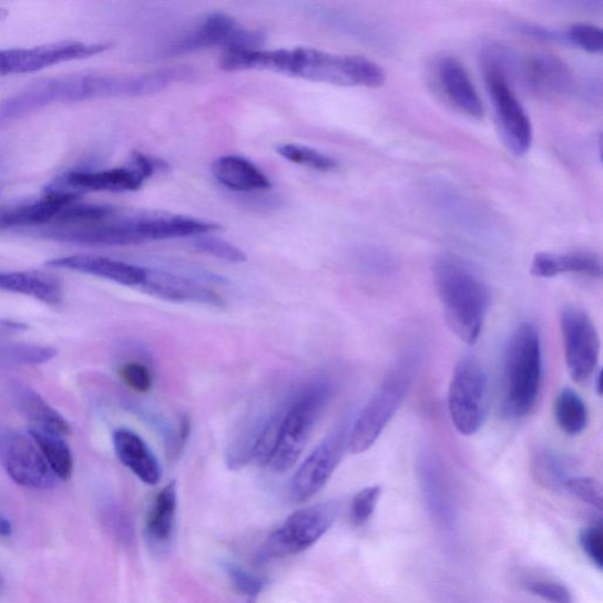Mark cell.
Listing matches in <instances>:
<instances>
[{"label":"cell","mask_w":603,"mask_h":603,"mask_svg":"<svg viewBox=\"0 0 603 603\" xmlns=\"http://www.w3.org/2000/svg\"><path fill=\"white\" fill-rule=\"evenodd\" d=\"M81 196L47 185L40 197L0 206V231L45 228L63 209Z\"/></svg>","instance_id":"cell-16"},{"label":"cell","mask_w":603,"mask_h":603,"mask_svg":"<svg viewBox=\"0 0 603 603\" xmlns=\"http://www.w3.org/2000/svg\"><path fill=\"white\" fill-rule=\"evenodd\" d=\"M382 494L380 486H370L358 492L350 507V520L355 527L365 525L372 517Z\"/></svg>","instance_id":"cell-35"},{"label":"cell","mask_w":603,"mask_h":603,"mask_svg":"<svg viewBox=\"0 0 603 603\" xmlns=\"http://www.w3.org/2000/svg\"><path fill=\"white\" fill-rule=\"evenodd\" d=\"M565 364L573 380L587 381L596 370L600 338L592 318L578 307H565L560 317Z\"/></svg>","instance_id":"cell-13"},{"label":"cell","mask_w":603,"mask_h":603,"mask_svg":"<svg viewBox=\"0 0 603 603\" xmlns=\"http://www.w3.org/2000/svg\"><path fill=\"white\" fill-rule=\"evenodd\" d=\"M12 523L4 517H0V536L10 538L12 535Z\"/></svg>","instance_id":"cell-41"},{"label":"cell","mask_w":603,"mask_h":603,"mask_svg":"<svg viewBox=\"0 0 603 603\" xmlns=\"http://www.w3.org/2000/svg\"><path fill=\"white\" fill-rule=\"evenodd\" d=\"M108 49V44L65 41L29 49L0 50V75L33 73L53 65L86 60Z\"/></svg>","instance_id":"cell-15"},{"label":"cell","mask_w":603,"mask_h":603,"mask_svg":"<svg viewBox=\"0 0 603 603\" xmlns=\"http://www.w3.org/2000/svg\"><path fill=\"white\" fill-rule=\"evenodd\" d=\"M11 394L14 406L32 423L33 429L53 437L70 436L71 427L68 421L40 394L21 384L13 386Z\"/></svg>","instance_id":"cell-21"},{"label":"cell","mask_w":603,"mask_h":603,"mask_svg":"<svg viewBox=\"0 0 603 603\" xmlns=\"http://www.w3.org/2000/svg\"><path fill=\"white\" fill-rule=\"evenodd\" d=\"M223 569L234 592L242 599L243 603H256L264 587H266V581L237 563H225Z\"/></svg>","instance_id":"cell-30"},{"label":"cell","mask_w":603,"mask_h":603,"mask_svg":"<svg viewBox=\"0 0 603 603\" xmlns=\"http://www.w3.org/2000/svg\"><path fill=\"white\" fill-rule=\"evenodd\" d=\"M439 79L449 101L469 117L481 119L484 108L464 67L456 59H444L439 64Z\"/></svg>","instance_id":"cell-22"},{"label":"cell","mask_w":603,"mask_h":603,"mask_svg":"<svg viewBox=\"0 0 603 603\" xmlns=\"http://www.w3.org/2000/svg\"><path fill=\"white\" fill-rule=\"evenodd\" d=\"M219 67L225 71L266 70L339 86L377 89L387 80L385 70L366 57L311 48L226 50L221 55Z\"/></svg>","instance_id":"cell-2"},{"label":"cell","mask_w":603,"mask_h":603,"mask_svg":"<svg viewBox=\"0 0 603 603\" xmlns=\"http://www.w3.org/2000/svg\"><path fill=\"white\" fill-rule=\"evenodd\" d=\"M487 377L482 367L466 358L451 376L448 410L452 425L464 437L474 436L486 417Z\"/></svg>","instance_id":"cell-10"},{"label":"cell","mask_w":603,"mask_h":603,"mask_svg":"<svg viewBox=\"0 0 603 603\" xmlns=\"http://www.w3.org/2000/svg\"><path fill=\"white\" fill-rule=\"evenodd\" d=\"M484 80L505 147L514 156L527 155L533 144V126L530 116L509 85L501 67L499 68L493 62L488 64Z\"/></svg>","instance_id":"cell-9"},{"label":"cell","mask_w":603,"mask_h":603,"mask_svg":"<svg viewBox=\"0 0 603 603\" xmlns=\"http://www.w3.org/2000/svg\"><path fill=\"white\" fill-rule=\"evenodd\" d=\"M559 428L569 437H578L586 429L589 410L581 396L571 388H564L558 395L554 406Z\"/></svg>","instance_id":"cell-28"},{"label":"cell","mask_w":603,"mask_h":603,"mask_svg":"<svg viewBox=\"0 0 603 603\" xmlns=\"http://www.w3.org/2000/svg\"><path fill=\"white\" fill-rule=\"evenodd\" d=\"M141 288L151 296L175 304L223 306V299L213 289L195 279L168 272L146 269Z\"/></svg>","instance_id":"cell-18"},{"label":"cell","mask_w":603,"mask_h":603,"mask_svg":"<svg viewBox=\"0 0 603 603\" xmlns=\"http://www.w3.org/2000/svg\"><path fill=\"white\" fill-rule=\"evenodd\" d=\"M348 438V426H338L313 450L290 482L289 497L293 502L304 503L324 489L344 458Z\"/></svg>","instance_id":"cell-11"},{"label":"cell","mask_w":603,"mask_h":603,"mask_svg":"<svg viewBox=\"0 0 603 603\" xmlns=\"http://www.w3.org/2000/svg\"><path fill=\"white\" fill-rule=\"evenodd\" d=\"M185 69L143 74L75 73L37 81L0 103V125L22 120L54 104L157 93L187 78Z\"/></svg>","instance_id":"cell-1"},{"label":"cell","mask_w":603,"mask_h":603,"mask_svg":"<svg viewBox=\"0 0 603 603\" xmlns=\"http://www.w3.org/2000/svg\"><path fill=\"white\" fill-rule=\"evenodd\" d=\"M531 273L541 278H553L562 274H579L600 278L602 263L600 257L592 253H539L533 258Z\"/></svg>","instance_id":"cell-25"},{"label":"cell","mask_w":603,"mask_h":603,"mask_svg":"<svg viewBox=\"0 0 603 603\" xmlns=\"http://www.w3.org/2000/svg\"><path fill=\"white\" fill-rule=\"evenodd\" d=\"M418 474L432 519L444 527H450L456 517L454 494L444 466L436 452L428 448L420 452Z\"/></svg>","instance_id":"cell-17"},{"label":"cell","mask_w":603,"mask_h":603,"mask_svg":"<svg viewBox=\"0 0 603 603\" xmlns=\"http://www.w3.org/2000/svg\"><path fill=\"white\" fill-rule=\"evenodd\" d=\"M177 504V486L176 482H172L160 490L149 509L145 536L156 549H164L173 540Z\"/></svg>","instance_id":"cell-24"},{"label":"cell","mask_w":603,"mask_h":603,"mask_svg":"<svg viewBox=\"0 0 603 603\" xmlns=\"http://www.w3.org/2000/svg\"><path fill=\"white\" fill-rule=\"evenodd\" d=\"M4 589H6V582H4V579L2 576H0V595L3 594L4 592Z\"/></svg>","instance_id":"cell-43"},{"label":"cell","mask_w":603,"mask_h":603,"mask_svg":"<svg viewBox=\"0 0 603 603\" xmlns=\"http://www.w3.org/2000/svg\"><path fill=\"white\" fill-rule=\"evenodd\" d=\"M212 173L219 184L239 193L268 191L272 183L266 174L252 161L241 156L217 159Z\"/></svg>","instance_id":"cell-23"},{"label":"cell","mask_w":603,"mask_h":603,"mask_svg":"<svg viewBox=\"0 0 603 603\" xmlns=\"http://www.w3.org/2000/svg\"><path fill=\"white\" fill-rule=\"evenodd\" d=\"M524 589L550 603H573L572 592L563 583L551 579L533 578L523 581Z\"/></svg>","instance_id":"cell-34"},{"label":"cell","mask_w":603,"mask_h":603,"mask_svg":"<svg viewBox=\"0 0 603 603\" xmlns=\"http://www.w3.org/2000/svg\"><path fill=\"white\" fill-rule=\"evenodd\" d=\"M532 470L535 480L543 487L559 489L565 480V466L561 458L551 450H540L533 458Z\"/></svg>","instance_id":"cell-32"},{"label":"cell","mask_w":603,"mask_h":603,"mask_svg":"<svg viewBox=\"0 0 603 603\" xmlns=\"http://www.w3.org/2000/svg\"><path fill=\"white\" fill-rule=\"evenodd\" d=\"M339 508L337 501H328L299 509L268 536L263 555L277 559L307 551L330 530Z\"/></svg>","instance_id":"cell-7"},{"label":"cell","mask_w":603,"mask_h":603,"mask_svg":"<svg viewBox=\"0 0 603 603\" xmlns=\"http://www.w3.org/2000/svg\"><path fill=\"white\" fill-rule=\"evenodd\" d=\"M164 165L162 161L134 153L125 165L99 172L74 170L49 184L81 197L85 193H131L139 191Z\"/></svg>","instance_id":"cell-8"},{"label":"cell","mask_w":603,"mask_h":603,"mask_svg":"<svg viewBox=\"0 0 603 603\" xmlns=\"http://www.w3.org/2000/svg\"><path fill=\"white\" fill-rule=\"evenodd\" d=\"M563 488L575 499L602 511L603 489L599 481L591 478H569Z\"/></svg>","instance_id":"cell-36"},{"label":"cell","mask_w":603,"mask_h":603,"mask_svg":"<svg viewBox=\"0 0 603 603\" xmlns=\"http://www.w3.org/2000/svg\"><path fill=\"white\" fill-rule=\"evenodd\" d=\"M0 193H2V192H0Z\"/></svg>","instance_id":"cell-44"},{"label":"cell","mask_w":603,"mask_h":603,"mask_svg":"<svg viewBox=\"0 0 603 603\" xmlns=\"http://www.w3.org/2000/svg\"><path fill=\"white\" fill-rule=\"evenodd\" d=\"M30 437L42 451L52 473L57 479L69 480L73 473L72 452L64 438L30 429Z\"/></svg>","instance_id":"cell-29"},{"label":"cell","mask_w":603,"mask_h":603,"mask_svg":"<svg viewBox=\"0 0 603 603\" xmlns=\"http://www.w3.org/2000/svg\"><path fill=\"white\" fill-rule=\"evenodd\" d=\"M109 531L117 541L129 545L134 541V528L124 512L117 507H110L104 515Z\"/></svg>","instance_id":"cell-40"},{"label":"cell","mask_w":603,"mask_h":603,"mask_svg":"<svg viewBox=\"0 0 603 603\" xmlns=\"http://www.w3.org/2000/svg\"><path fill=\"white\" fill-rule=\"evenodd\" d=\"M524 75L533 88L543 92H564L571 86V72L555 55L539 53L524 63Z\"/></svg>","instance_id":"cell-27"},{"label":"cell","mask_w":603,"mask_h":603,"mask_svg":"<svg viewBox=\"0 0 603 603\" xmlns=\"http://www.w3.org/2000/svg\"><path fill=\"white\" fill-rule=\"evenodd\" d=\"M433 283L450 330L467 345H474L489 309V292L467 264L451 256L433 264Z\"/></svg>","instance_id":"cell-3"},{"label":"cell","mask_w":603,"mask_h":603,"mask_svg":"<svg viewBox=\"0 0 603 603\" xmlns=\"http://www.w3.org/2000/svg\"><path fill=\"white\" fill-rule=\"evenodd\" d=\"M193 245L197 252L214 256L218 259L231 263H243L247 260V255L237 248L236 245L228 241L212 236V234L195 237Z\"/></svg>","instance_id":"cell-33"},{"label":"cell","mask_w":603,"mask_h":603,"mask_svg":"<svg viewBox=\"0 0 603 603\" xmlns=\"http://www.w3.org/2000/svg\"><path fill=\"white\" fill-rule=\"evenodd\" d=\"M0 289L31 296L50 306H59L63 299L61 280L43 272H0Z\"/></svg>","instance_id":"cell-26"},{"label":"cell","mask_w":603,"mask_h":603,"mask_svg":"<svg viewBox=\"0 0 603 603\" xmlns=\"http://www.w3.org/2000/svg\"><path fill=\"white\" fill-rule=\"evenodd\" d=\"M120 376L123 382L141 394H146L154 386V375L150 368L141 362H129L121 367Z\"/></svg>","instance_id":"cell-38"},{"label":"cell","mask_w":603,"mask_h":603,"mask_svg":"<svg viewBox=\"0 0 603 603\" xmlns=\"http://www.w3.org/2000/svg\"><path fill=\"white\" fill-rule=\"evenodd\" d=\"M333 392V384L320 379L302 388L289 400L274 456L267 464L274 473H286L297 462L329 405Z\"/></svg>","instance_id":"cell-5"},{"label":"cell","mask_w":603,"mask_h":603,"mask_svg":"<svg viewBox=\"0 0 603 603\" xmlns=\"http://www.w3.org/2000/svg\"><path fill=\"white\" fill-rule=\"evenodd\" d=\"M277 154L283 159L306 167L317 170V172H331L338 166L335 159L320 153V151L298 144H280L277 146Z\"/></svg>","instance_id":"cell-31"},{"label":"cell","mask_w":603,"mask_h":603,"mask_svg":"<svg viewBox=\"0 0 603 603\" xmlns=\"http://www.w3.org/2000/svg\"><path fill=\"white\" fill-rule=\"evenodd\" d=\"M266 35L259 31L241 28L235 19L224 13H213L170 48L172 54H184L209 48L226 50H260Z\"/></svg>","instance_id":"cell-14"},{"label":"cell","mask_w":603,"mask_h":603,"mask_svg":"<svg viewBox=\"0 0 603 603\" xmlns=\"http://www.w3.org/2000/svg\"><path fill=\"white\" fill-rule=\"evenodd\" d=\"M541 385L540 335L534 325L522 324L509 339L505 351L504 409L509 417H527L538 402Z\"/></svg>","instance_id":"cell-4"},{"label":"cell","mask_w":603,"mask_h":603,"mask_svg":"<svg viewBox=\"0 0 603 603\" xmlns=\"http://www.w3.org/2000/svg\"><path fill=\"white\" fill-rule=\"evenodd\" d=\"M418 366V356L408 355L387 375L349 430L348 449L351 454H362L379 440L403 403Z\"/></svg>","instance_id":"cell-6"},{"label":"cell","mask_w":603,"mask_h":603,"mask_svg":"<svg viewBox=\"0 0 603 603\" xmlns=\"http://www.w3.org/2000/svg\"><path fill=\"white\" fill-rule=\"evenodd\" d=\"M112 441L119 460L132 474L147 486H156L161 482V463L139 433L120 428L113 432Z\"/></svg>","instance_id":"cell-20"},{"label":"cell","mask_w":603,"mask_h":603,"mask_svg":"<svg viewBox=\"0 0 603 603\" xmlns=\"http://www.w3.org/2000/svg\"><path fill=\"white\" fill-rule=\"evenodd\" d=\"M7 17H8V11L3 8H0V21H4Z\"/></svg>","instance_id":"cell-42"},{"label":"cell","mask_w":603,"mask_h":603,"mask_svg":"<svg viewBox=\"0 0 603 603\" xmlns=\"http://www.w3.org/2000/svg\"><path fill=\"white\" fill-rule=\"evenodd\" d=\"M579 542L583 553L601 571L603 564V534L601 527L583 528L579 535Z\"/></svg>","instance_id":"cell-39"},{"label":"cell","mask_w":603,"mask_h":603,"mask_svg":"<svg viewBox=\"0 0 603 603\" xmlns=\"http://www.w3.org/2000/svg\"><path fill=\"white\" fill-rule=\"evenodd\" d=\"M48 266L101 277L125 287H141L146 274V268L98 255L54 258L48 262Z\"/></svg>","instance_id":"cell-19"},{"label":"cell","mask_w":603,"mask_h":603,"mask_svg":"<svg viewBox=\"0 0 603 603\" xmlns=\"http://www.w3.org/2000/svg\"><path fill=\"white\" fill-rule=\"evenodd\" d=\"M565 41L590 53L603 50L602 30L592 24L578 23L565 31Z\"/></svg>","instance_id":"cell-37"},{"label":"cell","mask_w":603,"mask_h":603,"mask_svg":"<svg viewBox=\"0 0 603 603\" xmlns=\"http://www.w3.org/2000/svg\"><path fill=\"white\" fill-rule=\"evenodd\" d=\"M0 463L19 486L49 489L55 483L57 478L32 438L12 428L0 429Z\"/></svg>","instance_id":"cell-12"}]
</instances>
